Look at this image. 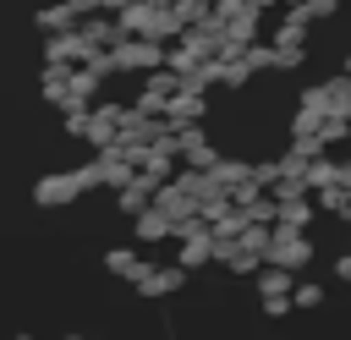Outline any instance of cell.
<instances>
[{
  "label": "cell",
  "mask_w": 351,
  "mask_h": 340,
  "mask_svg": "<svg viewBox=\"0 0 351 340\" xmlns=\"http://www.w3.org/2000/svg\"><path fill=\"white\" fill-rule=\"evenodd\" d=\"M115 55V71H165L170 66V44H154V38H126L121 49H110Z\"/></svg>",
  "instance_id": "6da1fadb"
},
{
  "label": "cell",
  "mask_w": 351,
  "mask_h": 340,
  "mask_svg": "<svg viewBox=\"0 0 351 340\" xmlns=\"http://www.w3.org/2000/svg\"><path fill=\"white\" fill-rule=\"evenodd\" d=\"M269 263L296 274L302 263H313V236H307V230H280V225H274V247H269Z\"/></svg>",
  "instance_id": "7a4b0ae2"
},
{
  "label": "cell",
  "mask_w": 351,
  "mask_h": 340,
  "mask_svg": "<svg viewBox=\"0 0 351 340\" xmlns=\"http://www.w3.org/2000/svg\"><path fill=\"white\" fill-rule=\"evenodd\" d=\"M77 192H82L77 170H60V175H44V181L33 186V203H38V208H66Z\"/></svg>",
  "instance_id": "3957f363"
},
{
  "label": "cell",
  "mask_w": 351,
  "mask_h": 340,
  "mask_svg": "<svg viewBox=\"0 0 351 340\" xmlns=\"http://www.w3.org/2000/svg\"><path fill=\"white\" fill-rule=\"evenodd\" d=\"M181 285H186V269H181V263H165V269H148L132 291H137L143 302H159V296H176Z\"/></svg>",
  "instance_id": "277c9868"
},
{
  "label": "cell",
  "mask_w": 351,
  "mask_h": 340,
  "mask_svg": "<svg viewBox=\"0 0 351 340\" xmlns=\"http://www.w3.org/2000/svg\"><path fill=\"white\" fill-rule=\"evenodd\" d=\"M203 115H208V99H203V93H186V88H181V93L170 99V115H165V121H170V132H181V126H197Z\"/></svg>",
  "instance_id": "5b68a950"
},
{
  "label": "cell",
  "mask_w": 351,
  "mask_h": 340,
  "mask_svg": "<svg viewBox=\"0 0 351 340\" xmlns=\"http://www.w3.org/2000/svg\"><path fill=\"white\" fill-rule=\"evenodd\" d=\"M104 269H110L115 280H132V285H137V280L148 274V258H143L137 247H110V252H104Z\"/></svg>",
  "instance_id": "8992f818"
},
{
  "label": "cell",
  "mask_w": 351,
  "mask_h": 340,
  "mask_svg": "<svg viewBox=\"0 0 351 340\" xmlns=\"http://www.w3.org/2000/svg\"><path fill=\"white\" fill-rule=\"evenodd\" d=\"M33 22H38V33H49V38H60V33H77V27H82V16H77L66 0H60V5H44Z\"/></svg>",
  "instance_id": "52a82bcc"
},
{
  "label": "cell",
  "mask_w": 351,
  "mask_h": 340,
  "mask_svg": "<svg viewBox=\"0 0 351 340\" xmlns=\"http://www.w3.org/2000/svg\"><path fill=\"white\" fill-rule=\"evenodd\" d=\"M132 236H137V241H148V247H154V241H170V236H176V219H170V214H159V208H148V214H137V219H132Z\"/></svg>",
  "instance_id": "ba28073f"
},
{
  "label": "cell",
  "mask_w": 351,
  "mask_h": 340,
  "mask_svg": "<svg viewBox=\"0 0 351 340\" xmlns=\"http://www.w3.org/2000/svg\"><path fill=\"white\" fill-rule=\"evenodd\" d=\"M296 285H302V280H291V269H274V263L258 274V296H263V302H280V296L296 302Z\"/></svg>",
  "instance_id": "9c48e42d"
},
{
  "label": "cell",
  "mask_w": 351,
  "mask_h": 340,
  "mask_svg": "<svg viewBox=\"0 0 351 340\" xmlns=\"http://www.w3.org/2000/svg\"><path fill=\"white\" fill-rule=\"evenodd\" d=\"M318 219V203L313 197H291V203H280V230H307Z\"/></svg>",
  "instance_id": "30bf717a"
},
{
  "label": "cell",
  "mask_w": 351,
  "mask_h": 340,
  "mask_svg": "<svg viewBox=\"0 0 351 340\" xmlns=\"http://www.w3.org/2000/svg\"><path fill=\"white\" fill-rule=\"evenodd\" d=\"M208 175H214L225 192H236V186H247V181H252V165H247V159H219Z\"/></svg>",
  "instance_id": "8fae6325"
},
{
  "label": "cell",
  "mask_w": 351,
  "mask_h": 340,
  "mask_svg": "<svg viewBox=\"0 0 351 340\" xmlns=\"http://www.w3.org/2000/svg\"><path fill=\"white\" fill-rule=\"evenodd\" d=\"M307 60V44H274V71H296Z\"/></svg>",
  "instance_id": "7c38bea8"
},
{
  "label": "cell",
  "mask_w": 351,
  "mask_h": 340,
  "mask_svg": "<svg viewBox=\"0 0 351 340\" xmlns=\"http://www.w3.org/2000/svg\"><path fill=\"white\" fill-rule=\"evenodd\" d=\"M247 77H252L247 55H241V60H219V82H225V88H247Z\"/></svg>",
  "instance_id": "4fadbf2b"
},
{
  "label": "cell",
  "mask_w": 351,
  "mask_h": 340,
  "mask_svg": "<svg viewBox=\"0 0 351 340\" xmlns=\"http://www.w3.org/2000/svg\"><path fill=\"white\" fill-rule=\"evenodd\" d=\"M318 137H324V148H329V143H346V137H351V121H346V115H329V121L318 126Z\"/></svg>",
  "instance_id": "5bb4252c"
},
{
  "label": "cell",
  "mask_w": 351,
  "mask_h": 340,
  "mask_svg": "<svg viewBox=\"0 0 351 340\" xmlns=\"http://www.w3.org/2000/svg\"><path fill=\"white\" fill-rule=\"evenodd\" d=\"M247 66H252V71L274 66V44H252V49H247Z\"/></svg>",
  "instance_id": "9a60e30c"
},
{
  "label": "cell",
  "mask_w": 351,
  "mask_h": 340,
  "mask_svg": "<svg viewBox=\"0 0 351 340\" xmlns=\"http://www.w3.org/2000/svg\"><path fill=\"white\" fill-rule=\"evenodd\" d=\"M318 302H324V285L302 280V285H296V307H318Z\"/></svg>",
  "instance_id": "2e32d148"
},
{
  "label": "cell",
  "mask_w": 351,
  "mask_h": 340,
  "mask_svg": "<svg viewBox=\"0 0 351 340\" xmlns=\"http://www.w3.org/2000/svg\"><path fill=\"white\" fill-rule=\"evenodd\" d=\"M291 307H296V302H291V296H280V302H263V313H269V318H285V313H291Z\"/></svg>",
  "instance_id": "e0dca14e"
},
{
  "label": "cell",
  "mask_w": 351,
  "mask_h": 340,
  "mask_svg": "<svg viewBox=\"0 0 351 340\" xmlns=\"http://www.w3.org/2000/svg\"><path fill=\"white\" fill-rule=\"evenodd\" d=\"M335 274H340V280H351V252H340V258H335Z\"/></svg>",
  "instance_id": "ac0fdd59"
},
{
  "label": "cell",
  "mask_w": 351,
  "mask_h": 340,
  "mask_svg": "<svg viewBox=\"0 0 351 340\" xmlns=\"http://www.w3.org/2000/svg\"><path fill=\"white\" fill-rule=\"evenodd\" d=\"M340 71H346V77H351V49H346V60H340Z\"/></svg>",
  "instance_id": "d6986e66"
},
{
  "label": "cell",
  "mask_w": 351,
  "mask_h": 340,
  "mask_svg": "<svg viewBox=\"0 0 351 340\" xmlns=\"http://www.w3.org/2000/svg\"><path fill=\"white\" fill-rule=\"evenodd\" d=\"M66 340H82V335H66Z\"/></svg>",
  "instance_id": "ffe728a7"
},
{
  "label": "cell",
  "mask_w": 351,
  "mask_h": 340,
  "mask_svg": "<svg viewBox=\"0 0 351 340\" xmlns=\"http://www.w3.org/2000/svg\"><path fill=\"white\" fill-rule=\"evenodd\" d=\"M16 340H33V335H16Z\"/></svg>",
  "instance_id": "44dd1931"
},
{
  "label": "cell",
  "mask_w": 351,
  "mask_h": 340,
  "mask_svg": "<svg viewBox=\"0 0 351 340\" xmlns=\"http://www.w3.org/2000/svg\"><path fill=\"white\" fill-rule=\"evenodd\" d=\"M208 5H214V0H208Z\"/></svg>",
  "instance_id": "7402d4cb"
}]
</instances>
